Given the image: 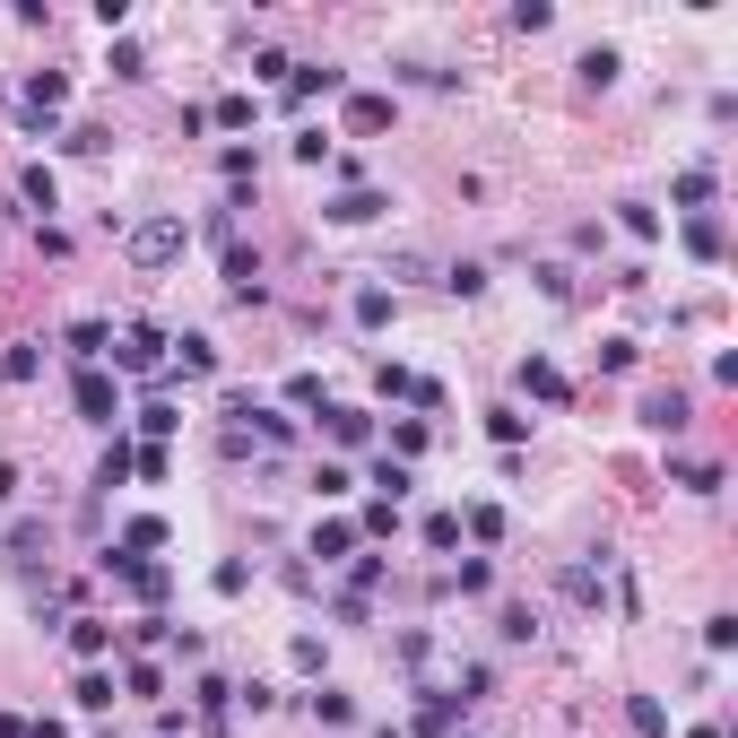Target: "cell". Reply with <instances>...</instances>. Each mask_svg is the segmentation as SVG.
Returning a JSON list of instances; mask_svg holds the SVG:
<instances>
[{
  "mask_svg": "<svg viewBox=\"0 0 738 738\" xmlns=\"http://www.w3.org/2000/svg\"><path fill=\"white\" fill-rule=\"evenodd\" d=\"M183 244H192V227H183L174 209H165V218H139V227H130V269H174Z\"/></svg>",
  "mask_w": 738,
  "mask_h": 738,
  "instance_id": "6da1fadb",
  "label": "cell"
},
{
  "mask_svg": "<svg viewBox=\"0 0 738 738\" xmlns=\"http://www.w3.org/2000/svg\"><path fill=\"white\" fill-rule=\"evenodd\" d=\"M70 400H79V417H88V426H114V417H123V382H114L105 366L79 373V382H70Z\"/></svg>",
  "mask_w": 738,
  "mask_h": 738,
  "instance_id": "7a4b0ae2",
  "label": "cell"
},
{
  "mask_svg": "<svg viewBox=\"0 0 738 738\" xmlns=\"http://www.w3.org/2000/svg\"><path fill=\"white\" fill-rule=\"evenodd\" d=\"M114 357H123L130 373H165V357H174V339H165L157 322H130L123 339H114Z\"/></svg>",
  "mask_w": 738,
  "mask_h": 738,
  "instance_id": "3957f363",
  "label": "cell"
},
{
  "mask_svg": "<svg viewBox=\"0 0 738 738\" xmlns=\"http://www.w3.org/2000/svg\"><path fill=\"white\" fill-rule=\"evenodd\" d=\"M339 88H348V70H331V61L287 70V105H313V96H339Z\"/></svg>",
  "mask_w": 738,
  "mask_h": 738,
  "instance_id": "277c9868",
  "label": "cell"
},
{
  "mask_svg": "<svg viewBox=\"0 0 738 738\" xmlns=\"http://www.w3.org/2000/svg\"><path fill=\"white\" fill-rule=\"evenodd\" d=\"M61 96H70V88H61V70H35V79H26V96H18V114H26V123H53V114H61Z\"/></svg>",
  "mask_w": 738,
  "mask_h": 738,
  "instance_id": "5b68a950",
  "label": "cell"
},
{
  "mask_svg": "<svg viewBox=\"0 0 738 738\" xmlns=\"http://www.w3.org/2000/svg\"><path fill=\"white\" fill-rule=\"evenodd\" d=\"M382 209H391V200H382V192H366V183H348V192H339V200H331V227H373V218H382Z\"/></svg>",
  "mask_w": 738,
  "mask_h": 738,
  "instance_id": "8992f818",
  "label": "cell"
},
{
  "mask_svg": "<svg viewBox=\"0 0 738 738\" xmlns=\"http://www.w3.org/2000/svg\"><path fill=\"white\" fill-rule=\"evenodd\" d=\"M521 391H530V400H547V408H565V400H574V382L547 366V357H521Z\"/></svg>",
  "mask_w": 738,
  "mask_h": 738,
  "instance_id": "52a82bcc",
  "label": "cell"
},
{
  "mask_svg": "<svg viewBox=\"0 0 738 738\" xmlns=\"http://www.w3.org/2000/svg\"><path fill=\"white\" fill-rule=\"evenodd\" d=\"M687 417H695L687 391H651V400H643V426H651V435H687Z\"/></svg>",
  "mask_w": 738,
  "mask_h": 738,
  "instance_id": "ba28073f",
  "label": "cell"
},
{
  "mask_svg": "<svg viewBox=\"0 0 738 738\" xmlns=\"http://www.w3.org/2000/svg\"><path fill=\"white\" fill-rule=\"evenodd\" d=\"M70 651H79V660H105V651H114V625H105V616H70Z\"/></svg>",
  "mask_w": 738,
  "mask_h": 738,
  "instance_id": "9c48e42d",
  "label": "cell"
},
{
  "mask_svg": "<svg viewBox=\"0 0 738 738\" xmlns=\"http://www.w3.org/2000/svg\"><path fill=\"white\" fill-rule=\"evenodd\" d=\"M227 287H235L244 304L261 296V252H252V244H227Z\"/></svg>",
  "mask_w": 738,
  "mask_h": 738,
  "instance_id": "30bf717a",
  "label": "cell"
},
{
  "mask_svg": "<svg viewBox=\"0 0 738 738\" xmlns=\"http://www.w3.org/2000/svg\"><path fill=\"white\" fill-rule=\"evenodd\" d=\"M313 556H322V565L357 556V521H322V530H313Z\"/></svg>",
  "mask_w": 738,
  "mask_h": 738,
  "instance_id": "8fae6325",
  "label": "cell"
},
{
  "mask_svg": "<svg viewBox=\"0 0 738 738\" xmlns=\"http://www.w3.org/2000/svg\"><path fill=\"white\" fill-rule=\"evenodd\" d=\"M105 348H114V322H79V331H70V357H79V373L96 366Z\"/></svg>",
  "mask_w": 738,
  "mask_h": 738,
  "instance_id": "7c38bea8",
  "label": "cell"
},
{
  "mask_svg": "<svg viewBox=\"0 0 738 738\" xmlns=\"http://www.w3.org/2000/svg\"><path fill=\"white\" fill-rule=\"evenodd\" d=\"M322 417H331V443H348V452L373 443V417H366V408H322Z\"/></svg>",
  "mask_w": 738,
  "mask_h": 738,
  "instance_id": "4fadbf2b",
  "label": "cell"
},
{
  "mask_svg": "<svg viewBox=\"0 0 738 738\" xmlns=\"http://www.w3.org/2000/svg\"><path fill=\"white\" fill-rule=\"evenodd\" d=\"M687 252H695V261H722V218H713V209L687 218Z\"/></svg>",
  "mask_w": 738,
  "mask_h": 738,
  "instance_id": "5bb4252c",
  "label": "cell"
},
{
  "mask_svg": "<svg viewBox=\"0 0 738 738\" xmlns=\"http://www.w3.org/2000/svg\"><path fill=\"white\" fill-rule=\"evenodd\" d=\"M452 722H461L452 695H426V704H417V738H452Z\"/></svg>",
  "mask_w": 738,
  "mask_h": 738,
  "instance_id": "9a60e30c",
  "label": "cell"
},
{
  "mask_svg": "<svg viewBox=\"0 0 738 738\" xmlns=\"http://www.w3.org/2000/svg\"><path fill=\"white\" fill-rule=\"evenodd\" d=\"M44 547H53V530H44V521H18V530H9V565H35Z\"/></svg>",
  "mask_w": 738,
  "mask_h": 738,
  "instance_id": "2e32d148",
  "label": "cell"
},
{
  "mask_svg": "<svg viewBox=\"0 0 738 738\" xmlns=\"http://www.w3.org/2000/svg\"><path fill=\"white\" fill-rule=\"evenodd\" d=\"M130 470H139V452H130L123 435H114V443H105V461H96V487H123Z\"/></svg>",
  "mask_w": 738,
  "mask_h": 738,
  "instance_id": "e0dca14e",
  "label": "cell"
},
{
  "mask_svg": "<svg viewBox=\"0 0 738 738\" xmlns=\"http://www.w3.org/2000/svg\"><path fill=\"white\" fill-rule=\"evenodd\" d=\"M44 357H35V339H18V348H0V382H35Z\"/></svg>",
  "mask_w": 738,
  "mask_h": 738,
  "instance_id": "ac0fdd59",
  "label": "cell"
},
{
  "mask_svg": "<svg viewBox=\"0 0 738 738\" xmlns=\"http://www.w3.org/2000/svg\"><path fill=\"white\" fill-rule=\"evenodd\" d=\"M704 200H713V165H687V174H678V209H687V218H695V209H704Z\"/></svg>",
  "mask_w": 738,
  "mask_h": 738,
  "instance_id": "d6986e66",
  "label": "cell"
},
{
  "mask_svg": "<svg viewBox=\"0 0 738 738\" xmlns=\"http://www.w3.org/2000/svg\"><path fill=\"white\" fill-rule=\"evenodd\" d=\"M174 426H183V408H174V400H148V408H139V435H148V443H165Z\"/></svg>",
  "mask_w": 738,
  "mask_h": 738,
  "instance_id": "ffe728a7",
  "label": "cell"
},
{
  "mask_svg": "<svg viewBox=\"0 0 738 738\" xmlns=\"http://www.w3.org/2000/svg\"><path fill=\"white\" fill-rule=\"evenodd\" d=\"M417 452H426V426H417V417H400V426H391V452H382V461H400V470H408Z\"/></svg>",
  "mask_w": 738,
  "mask_h": 738,
  "instance_id": "44dd1931",
  "label": "cell"
},
{
  "mask_svg": "<svg viewBox=\"0 0 738 738\" xmlns=\"http://www.w3.org/2000/svg\"><path fill=\"white\" fill-rule=\"evenodd\" d=\"M70 704H79V713H105V704H114V678H105V669H88V678L70 687Z\"/></svg>",
  "mask_w": 738,
  "mask_h": 738,
  "instance_id": "7402d4cb",
  "label": "cell"
},
{
  "mask_svg": "<svg viewBox=\"0 0 738 738\" xmlns=\"http://www.w3.org/2000/svg\"><path fill=\"white\" fill-rule=\"evenodd\" d=\"M348 130H391V96H348Z\"/></svg>",
  "mask_w": 738,
  "mask_h": 738,
  "instance_id": "603a6c76",
  "label": "cell"
},
{
  "mask_svg": "<svg viewBox=\"0 0 738 738\" xmlns=\"http://www.w3.org/2000/svg\"><path fill=\"white\" fill-rule=\"evenodd\" d=\"M148 547H165V521H157V512H139L123 530V556H148Z\"/></svg>",
  "mask_w": 738,
  "mask_h": 738,
  "instance_id": "cb8c5ba5",
  "label": "cell"
},
{
  "mask_svg": "<svg viewBox=\"0 0 738 738\" xmlns=\"http://www.w3.org/2000/svg\"><path fill=\"white\" fill-rule=\"evenodd\" d=\"M625 722H634V738H669V713H660L651 695H634V704H625Z\"/></svg>",
  "mask_w": 738,
  "mask_h": 738,
  "instance_id": "d4e9b609",
  "label": "cell"
},
{
  "mask_svg": "<svg viewBox=\"0 0 738 738\" xmlns=\"http://www.w3.org/2000/svg\"><path fill=\"white\" fill-rule=\"evenodd\" d=\"M487 435H495V443H504V452H512V443L530 435V417H521V408H487Z\"/></svg>",
  "mask_w": 738,
  "mask_h": 738,
  "instance_id": "484cf974",
  "label": "cell"
},
{
  "mask_svg": "<svg viewBox=\"0 0 738 738\" xmlns=\"http://www.w3.org/2000/svg\"><path fill=\"white\" fill-rule=\"evenodd\" d=\"M391 530H400V504H382V495H373L366 521H357V539H391Z\"/></svg>",
  "mask_w": 738,
  "mask_h": 738,
  "instance_id": "4316f807",
  "label": "cell"
},
{
  "mask_svg": "<svg viewBox=\"0 0 738 738\" xmlns=\"http://www.w3.org/2000/svg\"><path fill=\"white\" fill-rule=\"evenodd\" d=\"M18 192H26V209H53V165H26Z\"/></svg>",
  "mask_w": 738,
  "mask_h": 738,
  "instance_id": "83f0119b",
  "label": "cell"
},
{
  "mask_svg": "<svg viewBox=\"0 0 738 738\" xmlns=\"http://www.w3.org/2000/svg\"><path fill=\"white\" fill-rule=\"evenodd\" d=\"M616 227H625V235H634V244H651V235H660V218H651V209H643V200H625V209H616Z\"/></svg>",
  "mask_w": 738,
  "mask_h": 738,
  "instance_id": "f1b7e54d",
  "label": "cell"
},
{
  "mask_svg": "<svg viewBox=\"0 0 738 738\" xmlns=\"http://www.w3.org/2000/svg\"><path fill=\"white\" fill-rule=\"evenodd\" d=\"M313 722H331V730H339V722H357V704H348L339 687H322V695H313Z\"/></svg>",
  "mask_w": 738,
  "mask_h": 738,
  "instance_id": "f546056e",
  "label": "cell"
},
{
  "mask_svg": "<svg viewBox=\"0 0 738 738\" xmlns=\"http://www.w3.org/2000/svg\"><path fill=\"white\" fill-rule=\"evenodd\" d=\"M487 583H495L487 556H461V565H452V591H487Z\"/></svg>",
  "mask_w": 738,
  "mask_h": 738,
  "instance_id": "4dcf8cb0",
  "label": "cell"
},
{
  "mask_svg": "<svg viewBox=\"0 0 738 738\" xmlns=\"http://www.w3.org/2000/svg\"><path fill=\"white\" fill-rule=\"evenodd\" d=\"M209 123H218V130H244V123H252V96H218V105H209Z\"/></svg>",
  "mask_w": 738,
  "mask_h": 738,
  "instance_id": "1f68e13d",
  "label": "cell"
},
{
  "mask_svg": "<svg viewBox=\"0 0 738 738\" xmlns=\"http://www.w3.org/2000/svg\"><path fill=\"white\" fill-rule=\"evenodd\" d=\"M443 287H452V296H478V287H487V269H478V261H452V269H443Z\"/></svg>",
  "mask_w": 738,
  "mask_h": 738,
  "instance_id": "d6a6232c",
  "label": "cell"
},
{
  "mask_svg": "<svg viewBox=\"0 0 738 738\" xmlns=\"http://www.w3.org/2000/svg\"><path fill=\"white\" fill-rule=\"evenodd\" d=\"M373 487H382V504H400V495H408V470H400V461H373Z\"/></svg>",
  "mask_w": 738,
  "mask_h": 738,
  "instance_id": "836d02e7",
  "label": "cell"
},
{
  "mask_svg": "<svg viewBox=\"0 0 738 738\" xmlns=\"http://www.w3.org/2000/svg\"><path fill=\"white\" fill-rule=\"evenodd\" d=\"M174 366H183V373H218V348H209V339H183V357H174Z\"/></svg>",
  "mask_w": 738,
  "mask_h": 738,
  "instance_id": "e575fe53",
  "label": "cell"
},
{
  "mask_svg": "<svg viewBox=\"0 0 738 738\" xmlns=\"http://www.w3.org/2000/svg\"><path fill=\"white\" fill-rule=\"evenodd\" d=\"M357 322H366V331H382V322H391V296H382V287H366V296H357Z\"/></svg>",
  "mask_w": 738,
  "mask_h": 738,
  "instance_id": "d590c367",
  "label": "cell"
},
{
  "mask_svg": "<svg viewBox=\"0 0 738 738\" xmlns=\"http://www.w3.org/2000/svg\"><path fill=\"white\" fill-rule=\"evenodd\" d=\"M470 539H487V547L504 539V512H495V504H470Z\"/></svg>",
  "mask_w": 738,
  "mask_h": 738,
  "instance_id": "8d00e7d4",
  "label": "cell"
},
{
  "mask_svg": "<svg viewBox=\"0 0 738 738\" xmlns=\"http://www.w3.org/2000/svg\"><path fill=\"white\" fill-rule=\"evenodd\" d=\"M512 26H521V35H539V26H556V9H547V0H521V9H512Z\"/></svg>",
  "mask_w": 738,
  "mask_h": 738,
  "instance_id": "74e56055",
  "label": "cell"
},
{
  "mask_svg": "<svg viewBox=\"0 0 738 738\" xmlns=\"http://www.w3.org/2000/svg\"><path fill=\"white\" fill-rule=\"evenodd\" d=\"M426 547H461V512H435L426 521Z\"/></svg>",
  "mask_w": 738,
  "mask_h": 738,
  "instance_id": "f35d334b",
  "label": "cell"
},
{
  "mask_svg": "<svg viewBox=\"0 0 738 738\" xmlns=\"http://www.w3.org/2000/svg\"><path fill=\"white\" fill-rule=\"evenodd\" d=\"M123 687H130V695H165V678H157L148 660H130V669H123Z\"/></svg>",
  "mask_w": 738,
  "mask_h": 738,
  "instance_id": "ab89813d",
  "label": "cell"
},
{
  "mask_svg": "<svg viewBox=\"0 0 738 738\" xmlns=\"http://www.w3.org/2000/svg\"><path fill=\"white\" fill-rule=\"evenodd\" d=\"M583 79H591V88H609V79H616V53H609V44H600V53H583Z\"/></svg>",
  "mask_w": 738,
  "mask_h": 738,
  "instance_id": "60d3db41",
  "label": "cell"
},
{
  "mask_svg": "<svg viewBox=\"0 0 738 738\" xmlns=\"http://www.w3.org/2000/svg\"><path fill=\"white\" fill-rule=\"evenodd\" d=\"M348 487H357V478H348L339 461H322V470H313V495H348Z\"/></svg>",
  "mask_w": 738,
  "mask_h": 738,
  "instance_id": "b9f144b4",
  "label": "cell"
},
{
  "mask_svg": "<svg viewBox=\"0 0 738 738\" xmlns=\"http://www.w3.org/2000/svg\"><path fill=\"white\" fill-rule=\"evenodd\" d=\"M704 643H713V651H730V643H738V616H730V609L704 616Z\"/></svg>",
  "mask_w": 738,
  "mask_h": 738,
  "instance_id": "7bdbcfd3",
  "label": "cell"
},
{
  "mask_svg": "<svg viewBox=\"0 0 738 738\" xmlns=\"http://www.w3.org/2000/svg\"><path fill=\"white\" fill-rule=\"evenodd\" d=\"M0 504H18V461H0Z\"/></svg>",
  "mask_w": 738,
  "mask_h": 738,
  "instance_id": "ee69618b",
  "label": "cell"
},
{
  "mask_svg": "<svg viewBox=\"0 0 738 738\" xmlns=\"http://www.w3.org/2000/svg\"><path fill=\"white\" fill-rule=\"evenodd\" d=\"M26 738H70V730L61 722H26Z\"/></svg>",
  "mask_w": 738,
  "mask_h": 738,
  "instance_id": "f6af8a7d",
  "label": "cell"
},
{
  "mask_svg": "<svg viewBox=\"0 0 738 738\" xmlns=\"http://www.w3.org/2000/svg\"><path fill=\"white\" fill-rule=\"evenodd\" d=\"M0 738H26V722H18V713H0Z\"/></svg>",
  "mask_w": 738,
  "mask_h": 738,
  "instance_id": "bcb514c9",
  "label": "cell"
}]
</instances>
